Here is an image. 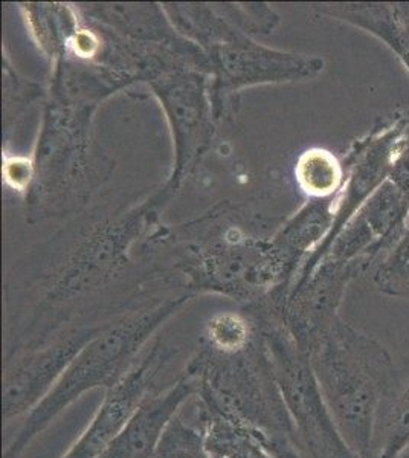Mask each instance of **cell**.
Returning a JSON list of instances; mask_svg holds the SVG:
<instances>
[{
    "label": "cell",
    "instance_id": "obj_5",
    "mask_svg": "<svg viewBox=\"0 0 409 458\" xmlns=\"http://www.w3.org/2000/svg\"><path fill=\"white\" fill-rule=\"evenodd\" d=\"M168 354L151 350L107 391L92 420L62 458H98L123 431L141 403L161 390L159 379L168 364Z\"/></svg>",
    "mask_w": 409,
    "mask_h": 458
},
{
    "label": "cell",
    "instance_id": "obj_8",
    "mask_svg": "<svg viewBox=\"0 0 409 458\" xmlns=\"http://www.w3.org/2000/svg\"><path fill=\"white\" fill-rule=\"evenodd\" d=\"M196 396V384L185 373L147 397L123 431L98 458H150L171 420Z\"/></svg>",
    "mask_w": 409,
    "mask_h": 458
},
{
    "label": "cell",
    "instance_id": "obj_11",
    "mask_svg": "<svg viewBox=\"0 0 409 458\" xmlns=\"http://www.w3.org/2000/svg\"><path fill=\"white\" fill-rule=\"evenodd\" d=\"M409 448V384L399 391L379 427L374 458H399Z\"/></svg>",
    "mask_w": 409,
    "mask_h": 458
},
{
    "label": "cell",
    "instance_id": "obj_14",
    "mask_svg": "<svg viewBox=\"0 0 409 458\" xmlns=\"http://www.w3.org/2000/svg\"><path fill=\"white\" fill-rule=\"evenodd\" d=\"M252 339L251 326L237 313L216 315L207 326V349L216 353H242L254 345Z\"/></svg>",
    "mask_w": 409,
    "mask_h": 458
},
{
    "label": "cell",
    "instance_id": "obj_16",
    "mask_svg": "<svg viewBox=\"0 0 409 458\" xmlns=\"http://www.w3.org/2000/svg\"><path fill=\"white\" fill-rule=\"evenodd\" d=\"M394 8L399 21V47L394 55L409 73V2H396Z\"/></svg>",
    "mask_w": 409,
    "mask_h": 458
},
{
    "label": "cell",
    "instance_id": "obj_10",
    "mask_svg": "<svg viewBox=\"0 0 409 458\" xmlns=\"http://www.w3.org/2000/svg\"><path fill=\"white\" fill-rule=\"evenodd\" d=\"M295 174L301 190L316 199L330 198L345 182V167L332 151L324 148L304 151L296 164Z\"/></svg>",
    "mask_w": 409,
    "mask_h": 458
},
{
    "label": "cell",
    "instance_id": "obj_13",
    "mask_svg": "<svg viewBox=\"0 0 409 458\" xmlns=\"http://www.w3.org/2000/svg\"><path fill=\"white\" fill-rule=\"evenodd\" d=\"M150 458H214L205 445L200 428L185 422L182 411L166 427L161 442Z\"/></svg>",
    "mask_w": 409,
    "mask_h": 458
},
{
    "label": "cell",
    "instance_id": "obj_1",
    "mask_svg": "<svg viewBox=\"0 0 409 458\" xmlns=\"http://www.w3.org/2000/svg\"><path fill=\"white\" fill-rule=\"evenodd\" d=\"M309 360L342 438L359 458H374L382 410L399 394L388 350L337 319Z\"/></svg>",
    "mask_w": 409,
    "mask_h": 458
},
{
    "label": "cell",
    "instance_id": "obj_3",
    "mask_svg": "<svg viewBox=\"0 0 409 458\" xmlns=\"http://www.w3.org/2000/svg\"><path fill=\"white\" fill-rule=\"evenodd\" d=\"M144 326H133L99 338L75 356L55 388L36 410L23 419L2 458H21L28 446L73 402L89 391H107L135 364Z\"/></svg>",
    "mask_w": 409,
    "mask_h": 458
},
{
    "label": "cell",
    "instance_id": "obj_2",
    "mask_svg": "<svg viewBox=\"0 0 409 458\" xmlns=\"http://www.w3.org/2000/svg\"><path fill=\"white\" fill-rule=\"evenodd\" d=\"M196 384V405L269 443L278 458H306L269 356L255 345L237 354L205 349L183 371Z\"/></svg>",
    "mask_w": 409,
    "mask_h": 458
},
{
    "label": "cell",
    "instance_id": "obj_7",
    "mask_svg": "<svg viewBox=\"0 0 409 458\" xmlns=\"http://www.w3.org/2000/svg\"><path fill=\"white\" fill-rule=\"evenodd\" d=\"M80 352L77 341H66L49 349L6 360L2 376L4 425L31 414L51 394Z\"/></svg>",
    "mask_w": 409,
    "mask_h": 458
},
{
    "label": "cell",
    "instance_id": "obj_4",
    "mask_svg": "<svg viewBox=\"0 0 409 458\" xmlns=\"http://www.w3.org/2000/svg\"><path fill=\"white\" fill-rule=\"evenodd\" d=\"M268 356L306 458H359L337 429L309 356L283 338L270 343Z\"/></svg>",
    "mask_w": 409,
    "mask_h": 458
},
{
    "label": "cell",
    "instance_id": "obj_18",
    "mask_svg": "<svg viewBox=\"0 0 409 458\" xmlns=\"http://www.w3.org/2000/svg\"><path fill=\"white\" fill-rule=\"evenodd\" d=\"M73 49L75 53L80 54L81 57H92V54L97 51L98 42L90 32H78L77 36L73 37Z\"/></svg>",
    "mask_w": 409,
    "mask_h": 458
},
{
    "label": "cell",
    "instance_id": "obj_17",
    "mask_svg": "<svg viewBox=\"0 0 409 458\" xmlns=\"http://www.w3.org/2000/svg\"><path fill=\"white\" fill-rule=\"evenodd\" d=\"M31 162L23 157H8L4 165L6 182L16 190H23L31 179Z\"/></svg>",
    "mask_w": 409,
    "mask_h": 458
},
{
    "label": "cell",
    "instance_id": "obj_6",
    "mask_svg": "<svg viewBox=\"0 0 409 458\" xmlns=\"http://www.w3.org/2000/svg\"><path fill=\"white\" fill-rule=\"evenodd\" d=\"M408 226L409 200L387 181L345 225L337 243V260L368 269L393 248Z\"/></svg>",
    "mask_w": 409,
    "mask_h": 458
},
{
    "label": "cell",
    "instance_id": "obj_12",
    "mask_svg": "<svg viewBox=\"0 0 409 458\" xmlns=\"http://www.w3.org/2000/svg\"><path fill=\"white\" fill-rule=\"evenodd\" d=\"M373 282L379 292L387 297L409 300V226L393 248L379 260Z\"/></svg>",
    "mask_w": 409,
    "mask_h": 458
},
{
    "label": "cell",
    "instance_id": "obj_9",
    "mask_svg": "<svg viewBox=\"0 0 409 458\" xmlns=\"http://www.w3.org/2000/svg\"><path fill=\"white\" fill-rule=\"evenodd\" d=\"M367 271L363 266L337 260L322 274L294 313L295 343L309 356L337 324V310L348 282Z\"/></svg>",
    "mask_w": 409,
    "mask_h": 458
},
{
    "label": "cell",
    "instance_id": "obj_15",
    "mask_svg": "<svg viewBox=\"0 0 409 458\" xmlns=\"http://www.w3.org/2000/svg\"><path fill=\"white\" fill-rule=\"evenodd\" d=\"M389 181L399 188L409 200V124L405 131L404 140L394 161Z\"/></svg>",
    "mask_w": 409,
    "mask_h": 458
}]
</instances>
